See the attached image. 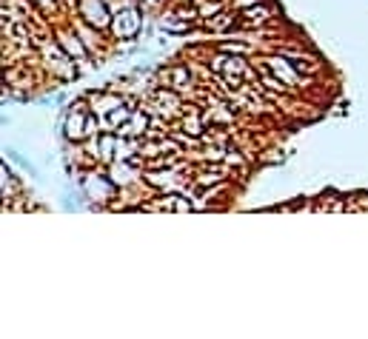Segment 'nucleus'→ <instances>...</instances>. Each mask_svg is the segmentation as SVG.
Instances as JSON below:
<instances>
[{"mask_svg":"<svg viewBox=\"0 0 368 339\" xmlns=\"http://www.w3.org/2000/svg\"><path fill=\"white\" fill-rule=\"evenodd\" d=\"M75 32H77V35H83V43H86L89 49L94 46V35H92V32H89V29H86L83 23H75Z\"/></svg>","mask_w":368,"mask_h":339,"instance_id":"nucleus-9","label":"nucleus"},{"mask_svg":"<svg viewBox=\"0 0 368 339\" xmlns=\"http://www.w3.org/2000/svg\"><path fill=\"white\" fill-rule=\"evenodd\" d=\"M271 18H274V9L266 6V4H257V6L240 9V18L237 21H240V29H257V26H263Z\"/></svg>","mask_w":368,"mask_h":339,"instance_id":"nucleus-2","label":"nucleus"},{"mask_svg":"<svg viewBox=\"0 0 368 339\" xmlns=\"http://www.w3.org/2000/svg\"><path fill=\"white\" fill-rule=\"evenodd\" d=\"M60 46L66 49V55H69V57H80V60H86V49H89V46L77 38V32H75V35H63V38H60Z\"/></svg>","mask_w":368,"mask_h":339,"instance_id":"nucleus-5","label":"nucleus"},{"mask_svg":"<svg viewBox=\"0 0 368 339\" xmlns=\"http://www.w3.org/2000/svg\"><path fill=\"white\" fill-rule=\"evenodd\" d=\"M38 4H40L43 9H52V0H38Z\"/></svg>","mask_w":368,"mask_h":339,"instance_id":"nucleus-11","label":"nucleus"},{"mask_svg":"<svg viewBox=\"0 0 368 339\" xmlns=\"http://www.w3.org/2000/svg\"><path fill=\"white\" fill-rule=\"evenodd\" d=\"M186 77H189V72H186V69H174V72H168V80H171V89H177V91H183V89H186V86H183V83H186Z\"/></svg>","mask_w":368,"mask_h":339,"instance_id":"nucleus-7","label":"nucleus"},{"mask_svg":"<svg viewBox=\"0 0 368 339\" xmlns=\"http://www.w3.org/2000/svg\"><path fill=\"white\" fill-rule=\"evenodd\" d=\"M203 26L209 29V32H229V29H240V21L234 18V15H229V12H220V15H215V18H206L203 21Z\"/></svg>","mask_w":368,"mask_h":339,"instance_id":"nucleus-4","label":"nucleus"},{"mask_svg":"<svg viewBox=\"0 0 368 339\" xmlns=\"http://www.w3.org/2000/svg\"><path fill=\"white\" fill-rule=\"evenodd\" d=\"M83 131H86V137H97V117H94V114H86Z\"/></svg>","mask_w":368,"mask_h":339,"instance_id":"nucleus-8","label":"nucleus"},{"mask_svg":"<svg viewBox=\"0 0 368 339\" xmlns=\"http://www.w3.org/2000/svg\"><path fill=\"white\" fill-rule=\"evenodd\" d=\"M266 69H269L271 74H277L288 89H305V86H311V74H308V77H303V74L291 66V60H286L283 55H271V57H266Z\"/></svg>","mask_w":368,"mask_h":339,"instance_id":"nucleus-1","label":"nucleus"},{"mask_svg":"<svg viewBox=\"0 0 368 339\" xmlns=\"http://www.w3.org/2000/svg\"><path fill=\"white\" fill-rule=\"evenodd\" d=\"M226 9V0H206V4L197 9L200 12V18L206 21V18H215V15H220Z\"/></svg>","mask_w":368,"mask_h":339,"instance_id":"nucleus-6","label":"nucleus"},{"mask_svg":"<svg viewBox=\"0 0 368 339\" xmlns=\"http://www.w3.org/2000/svg\"><path fill=\"white\" fill-rule=\"evenodd\" d=\"M234 9H249V6H257V4H266V0H232Z\"/></svg>","mask_w":368,"mask_h":339,"instance_id":"nucleus-10","label":"nucleus"},{"mask_svg":"<svg viewBox=\"0 0 368 339\" xmlns=\"http://www.w3.org/2000/svg\"><path fill=\"white\" fill-rule=\"evenodd\" d=\"M143 131H148V117H146V111H131V123H126V126L117 131V137H120V140H137Z\"/></svg>","mask_w":368,"mask_h":339,"instance_id":"nucleus-3","label":"nucleus"}]
</instances>
